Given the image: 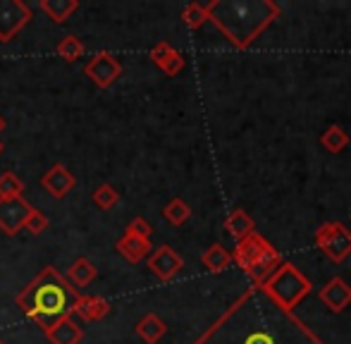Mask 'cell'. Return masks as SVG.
Returning a JSON list of instances; mask_svg holds the SVG:
<instances>
[{
    "label": "cell",
    "mask_w": 351,
    "mask_h": 344,
    "mask_svg": "<svg viewBox=\"0 0 351 344\" xmlns=\"http://www.w3.org/2000/svg\"><path fill=\"white\" fill-rule=\"evenodd\" d=\"M196 344H325L294 316L278 306L263 287H249Z\"/></svg>",
    "instance_id": "1"
},
{
    "label": "cell",
    "mask_w": 351,
    "mask_h": 344,
    "mask_svg": "<svg viewBox=\"0 0 351 344\" xmlns=\"http://www.w3.org/2000/svg\"><path fill=\"white\" fill-rule=\"evenodd\" d=\"M77 299L79 292L67 282L65 275H60L53 265H48L14 297V304L29 321H34L46 332L60 318L72 316Z\"/></svg>",
    "instance_id": "2"
},
{
    "label": "cell",
    "mask_w": 351,
    "mask_h": 344,
    "mask_svg": "<svg viewBox=\"0 0 351 344\" xmlns=\"http://www.w3.org/2000/svg\"><path fill=\"white\" fill-rule=\"evenodd\" d=\"M206 12L237 48H249L280 17V8L270 0H213Z\"/></svg>",
    "instance_id": "3"
},
{
    "label": "cell",
    "mask_w": 351,
    "mask_h": 344,
    "mask_svg": "<svg viewBox=\"0 0 351 344\" xmlns=\"http://www.w3.org/2000/svg\"><path fill=\"white\" fill-rule=\"evenodd\" d=\"M232 263L239 265L251 278V282L261 287L285 260H282L280 251L263 237V234L251 232L249 237L237 242L234 251H232Z\"/></svg>",
    "instance_id": "4"
},
{
    "label": "cell",
    "mask_w": 351,
    "mask_h": 344,
    "mask_svg": "<svg viewBox=\"0 0 351 344\" xmlns=\"http://www.w3.org/2000/svg\"><path fill=\"white\" fill-rule=\"evenodd\" d=\"M261 287H263V292L268 294L278 306L287 308V311H294V306H299V304L308 297L311 280L306 278L296 265L282 263Z\"/></svg>",
    "instance_id": "5"
},
{
    "label": "cell",
    "mask_w": 351,
    "mask_h": 344,
    "mask_svg": "<svg viewBox=\"0 0 351 344\" xmlns=\"http://www.w3.org/2000/svg\"><path fill=\"white\" fill-rule=\"evenodd\" d=\"M315 244L323 249V254L335 263H342L351 254V230L344 223L330 220L315 230Z\"/></svg>",
    "instance_id": "6"
},
{
    "label": "cell",
    "mask_w": 351,
    "mask_h": 344,
    "mask_svg": "<svg viewBox=\"0 0 351 344\" xmlns=\"http://www.w3.org/2000/svg\"><path fill=\"white\" fill-rule=\"evenodd\" d=\"M32 22V8L22 0H0V43H8Z\"/></svg>",
    "instance_id": "7"
},
{
    "label": "cell",
    "mask_w": 351,
    "mask_h": 344,
    "mask_svg": "<svg viewBox=\"0 0 351 344\" xmlns=\"http://www.w3.org/2000/svg\"><path fill=\"white\" fill-rule=\"evenodd\" d=\"M84 75L93 82L98 88H108L117 82V77L122 75V65L110 51H101L86 62Z\"/></svg>",
    "instance_id": "8"
},
{
    "label": "cell",
    "mask_w": 351,
    "mask_h": 344,
    "mask_svg": "<svg viewBox=\"0 0 351 344\" xmlns=\"http://www.w3.org/2000/svg\"><path fill=\"white\" fill-rule=\"evenodd\" d=\"M32 208L34 206L29 204L24 196H17V199H0V230H3L8 237H14V234L24 228Z\"/></svg>",
    "instance_id": "9"
},
{
    "label": "cell",
    "mask_w": 351,
    "mask_h": 344,
    "mask_svg": "<svg viewBox=\"0 0 351 344\" xmlns=\"http://www.w3.org/2000/svg\"><path fill=\"white\" fill-rule=\"evenodd\" d=\"M182 268H184V258L172 247H167V244L158 247L156 251H151V256H148V270H151L158 280H162V282L175 280Z\"/></svg>",
    "instance_id": "10"
},
{
    "label": "cell",
    "mask_w": 351,
    "mask_h": 344,
    "mask_svg": "<svg viewBox=\"0 0 351 344\" xmlns=\"http://www.w3.org/2000/svg\"><path fill=\"white\" fill-rule=\"evenodd\" d=\"M41 184L53 199H65V196L74 189V175L65 168V165L56 163L46 175L41 177Z\"/></svg>",
    "instance_id": "11"
},
{
    "label": "cell",
    "mask_w": 351,
    "mask_h": 344,
    "mask_svg": "<svg viewBox=\"0 0 351 344\" xmlns=\"http://www.w3.org/2000/svg\"><path fill=\"white\" fill-rule=\"evenodd\" d=\"M110 313V302L103 297H96V294H88V297H79L77 304L72 308V316L79 318L84 323H93L101 321Z\"/></svg>",
    "instance_id": "12"
},
{
    "label": "cell",
    "mask_w": 351,
    "mask_h": 344,
    "mask_svg": "<svg viewBox=\"0 0 351 344\" xmlns=\"http://www.w3.org/2000/svg\"><path fill=\"white\" fill-rule=\"evenodd\" d=\"M46 337L51 344H79L84 340V330L74 316H65L58 323H53L46 330Z\"/></svg>",
    "instance_id": "13"
},
{
    "label": "cell",
    "mask_w": 351,
    "mask_h": 344,
    "mask_svg": "<svg viewBox=\"0 0 351 344\" xmlns=\"http://www.w3.org/2000/svg\"><path fill=\"white\" fill-rule=\"evenodd\" d=\"M320 302L335 313L344 311V308L351 304V287L342 278H332L323 289H320Z\"/></svg>",
    "instance_id": "14"
},
{
    "label": "cell",
    "mask_w": 351,
    "mask_h": 344,
    "mask_svg": "<svg viewBox=\"0 0 351 344\" xmlns=\"http://www.w3.org/2000/svg\"><path fill=\"white\" fill-rule=\"evenodd\" d=\"M117 254L125 256L130 263H139V260L148 258L153 251V244L151 239H141V237H134V234H122L115 244Z\"/></svg>",
    "instance_id": "15"
},
{
    "label": "cell",
    "mask_w": 351,
    "mask_h": 344,
    "mask_svg": "<svg viewBox=\"0 0 351 344\" xmlns=\"http://www.w3.org/2000/svg\"><path fill=\"white\" fill-rule=\"evenodd\" d=\"M225 230L230 237H234L237 242H239V239L249 237L251 232H256V225H254V218H251L244 208H237L225 218Z\"/></svg>",
    "instance_id": "16"
},
{
    "label": "cell",
    "mask_w": 351,
    "mask_h": 344,
    "mask_svg": "<svg viewBox=\"0 0 351 344\" xmlns=\"http://www.w3.org/2000/svg\"><path fill=\"white\" fill-rule=\"evenodd\" d=\"M165 332H167L165 321H162L160 316H156V313H146V316L136 323V335L146 344H158L165 337Z\"/></svg>",
    "instance_id": "17"
},
{
    "label": "cell",
    "mask_w": 351,
    "mask_h": 344,
    "mask_svg": "<svg viewBox=\"0 0 351 344\" xmlns=\"http://www.w3.org/2000/svg\"><path fill=\"white\" fill-rule=\"evenodd\" d=\"M93 278H96V265H93L88 258H84V256L74 260L72 268L67 270V275H65V280L72 284L74 289L91 284V282H93Z\"/></svg>",
    "instance_id": "18"
},
{
    "label": "cell",
    "mask_w": 351,
    "mask_h": 344,
    "mask_svg": "<svg viewBox=\"0 0 351 344\" xmlns=\"http://www.w3.org/2000/svg\"><path fill=\"white\" fill-rule=\"evenodd\" d=\"M201 263H204L206 270H210V273H222V270H227L232 265V254L227 251L222 244H213V247H208L201 254Z\"/></svg>",
    "instance_id": "19"
},
{
    "label": "cell",
    "mask_w": 351,
    "mask_h": 344,
    "mask_svg": "<svg viewBox=\"0 0 351 344\" xmlns=\"http://www.w3.org/2000/svg\"><path fill=\"white\" fill-rule=\"evenodd\" d=\"M79 8L77 0H41V12H46L53 22L62 24L70 19V14Z\"/></svg>",
    "instance_id": "20"
},
{
    "label": "cell",
    "mask_w": 351,
    "mask_h": 344,
    "mask_svg": "<svg viewBox=\"0 0 351 344\" xmlns=\"http://www.w3.org/2000/svg\"><path fill=\"white\" fill-rule=\"evenodd\" d=\"M320 144H323V149L330 151V153H342V151L349 146V134L339 125H332L325 130L323 136H320Z\"/></svg>",
    "instance_id": "21"
},
{
    "label": "cell",
    "mask_w": 351,
    "mask_h": 344,
    "mask_svg": "<svg viewBox=\"0 0 351 344\" xmlns=\"http://www.w3.org/2000/svg\"><path fill=\"white\" fill-rule=\"evenodd\" d=\"M162 215H165V220H167L170 225L180 228V225H184L186 220L191 218V208H189V204H186L184 199H172L170 204L165 206Z\"/></svg>",
    "instance_id": "22"
},
{
    "label": "cell",
    "mask_w": 351,
    "mask_h": 344,
    "mask_svg": "<svg viewBox=\"0 0 351 344\" xmlns=\"http://www.w3.org/2000/svg\"><path fill=\"white\" fill-rule=\"evenodd\" d=\"M58 56H60L65 62L79 60V58L84 56V43L79 41V38L74 36V34H70V36H65L60 43H58Z\"/></svg>",
    "instance_id": "23"
},
{
    "label": "cell",
    "mask_w": 351,
    "mask_h": 344,
    "mask_svg": "<svg viewBox=\"0 0 351 344\" xmlns=\"http://www.w3.org/2000/svg\"><path fill=\"white\" fill-rule=\"evenodd\" d=\"M182 19L189 29H201L206 22H208V12H206V5L201 3H189L184 10H182Z\"/></svg>",
    "instance_id": "24"
},
{
    "label": "cell",
    "mask_w": 351,
    "mask_h": 344,
    "mask_svg": "<svg viewBox=\"0 0 351 344\" xmlns=\"http://www.w3.org/2000/svg\"><path fill=\"white\" fill-rule=\"evenodd\" d=\"M24 191V182L14 172H3L0 175V199H17Z\"/></svg>",
    "instance_id": "25"
},
{
    "label": "cell",
    "mask_w": 351,
    "mask_h": 344,
    "mask_svg": "<svg viewBox=\"0 0 351 344\" xmlns=\"http://www.w3.org/2000/svg\"><path fill=\"white\" fill-rule=\"evenodd\" d=\"M117 201H120V194L112 184H101L93 191V204L101 210H110L112 206H117Z\"/></svg>",
    "instance_id": "26"
},
{
    "label": "cell",
    "mask_w": 351,
    "mask_h": 344,
    "mask_svg": "<svg viewBox=\"0 0 351 344\" xmlns=\"http://www.w3.org/2000/svg\"><path fill=\"white\" fill-rule=\"evenodd\" d=\"M48 218L41 213V210H36V208H32V213H29V218H27V223H24V230H29L32 234H41V232H46L48 230Z\"/></svg>",
    "instance_id": "27"
},
{
    "label": "cell",
    "mask_w": 351,
    "mask_h": 344,
    "mask_svg": "<svg viewBox=\"0 0 351 344\" xmlns=\"http://www.w3.org/2000/svg\"><path fill=\"white\" fill-rule=\"evenodd\" d=\"M184 65H186L184 56H182L180 51H175L170 58H167L165 62H162V65H160V70L165 72L167 77H175V75H180V72L184 70Z\"/></svg>",
    "instance_id": "28"
},
{
    "label": "cell",
    "mask_w": 351,
    "mask_h": 344,
    "mask_svg": "<svg viewBox=\"0 0 351 344\" xmlns=\"http://www.w3.org/2000/svg\"><path fill=\"white\" fill-rule=\"evenodd\" d=\"M125 234H134V237H141V239H151L153 234V228L146 218H134L130 225H127Z\"/></svg>",
    "instance_id": "29"
},
{
    "label": "cell",
    "mask_w": 351,
    "mask_h": 344,
    "mask_svg": "<svg viewBox=\"0 0 351 344\" xmlns=\"http://www.w3.org/2000/svg\"><path fill=\"white\" fill-rule=\"evenodd\" d=\"M3 130H5V120H3V115H0V134H3Z\"/></svg>",
    "instance_id": "30"
},
{
    "label": "cell",
    "mask_w": 351,
    "mask_h": 344,
    "mask_svg": "<svg viewBox=\"0 0 351 344\" xmlns=\"http://www.w3.org/2000/svg\"><path fill=\"white\" fill-rule=\"evenodd\" d=\"M0 153H3V141H0Z\"/></svg>",
    "instance_id": "31"
},
{
    "label": "cell",
    "mask_w": 351,
    "mask_h": 344,
    "mask_svg": "<svg viewBox=\"0 0 351 344\" xmlns=\"http://www.w3.org/2000/svg\"><path fill=\"white\" fill-rule=\"evenodd\" d=\"M0 344H5V342H3V340H0Z\"/></svg>",
    "instance_id": "32"
}]
</instances>
